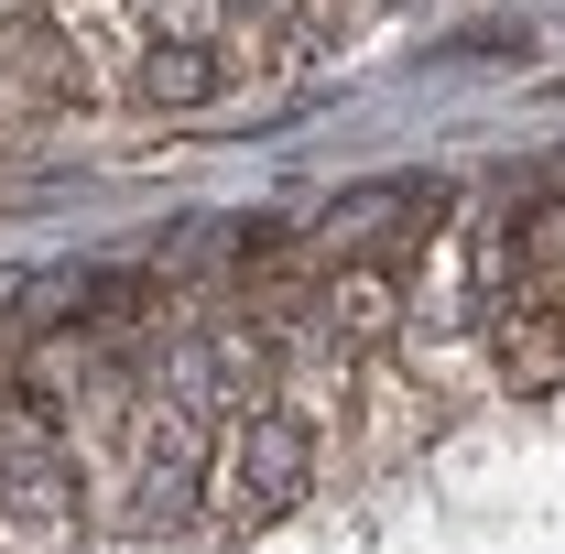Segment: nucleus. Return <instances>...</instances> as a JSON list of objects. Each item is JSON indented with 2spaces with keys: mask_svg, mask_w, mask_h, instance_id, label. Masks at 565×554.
<instances>
[{
  "mask_svg": "<svg viewBox=\"0 0 565 554\" xmlns=\"http://www.w3.org/2000/svg\"><path fill=\"white\" fill-rule=\"evenodd\" d=\"M87 544V468L66 424L33 392H0V554H76Z\"/></svg>",
  "mask_w": 565,
  "mask_h": 554,
  "instance_id": "nucleus-1",
  "label": "nucleus"
},
{
  "mask_svg": "<svg viewBox=\"0 0 565 554\" xmlns=\"http://www.w3.org/2000/svg\"><path fill=\"white\" fill-rule=\"evenodd\" d=\"M305 468H316V424L273 392H250V403H228V424H217V468H207V500L228 533H250V522H273V511H294L305 500Z\"/></svg>",
  "mask_w": 565,
  "mask_h": 554,
  "instance_id": "nucleus-2",
  "label": "nucleus"
},
{
  "mask_svg": "<svg viewBox=\"0 0 565 554\" xmlns=\"http://www.w3.org/2000/svg\"><path fill=\"white\" fill-rule=\"evenodd\" d=\"M217 76H228V55H217V33H163V44H141V98L152 109H174V98H207Z\"/></svg>",
  "mask_w": 565,
  "mask_h": 554,
  "instance_id": "nucleus-4",
  "label": "nucleus"
},
{
  "mask_svg": "<svg viewBox=\"0 0 565 554\" xmlns=\"http://www.w3.org/2000/svg\"><path fill=\"white\" fill-rule=\"evenodd\" d=\"M316 316H327V338L349 348V359H381V348L403 338V283H392V262H316Z\"/></svg>",
  "mask_w": 565,
  "mask_h": 554,
  "instance_id": "nucleus-3",
  "label": "nucleus"
}]
</instances>
